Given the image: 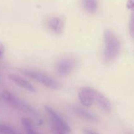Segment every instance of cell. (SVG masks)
<instances>
[{
  "label": "cell",
  "instance_id": "1",
  "mask_svg": "<svg viewBox=\"0 0 134 134\" xmlns=\"http://www.w3.org/2000/svg\"><path fill=\"white\" fill-rule=\"evenodd\" d=\"M104 50L103 61L106 63L113 62L119 56L121 50V43L117 35L113 31L107 30L103 34Z\"/></svg>",
  "mask_w": 134,
  "mask_h": 134
},
{
  "label": "cell",
  "instance_id": "2",
  "mask_svg": "<svg viewBox=\"0 0 134 134\" xmlns=\"http://www.w3.org/2000/svg\"><path fill=\"white\" fill-rule=\"evenodd\" d=\"M2 97L13 107L23 111L25 113H27L32 119L33 121L35 122L37 124H39V125L42 124L43 119L40 116L39 112L34 107L14 96L7 90H4L3 92Z\"/></svg>",
  "mask_w": 134,
  "mask_h": 134
},
{
  "label": "cell",
  "instance_id": "3",
  "mask_svg": "<svg viewBox=\"0 0 134 134\" xmlns=\"http://www.w3.org/2000/svg\"><path fill=\"white\" fill-rule=\"evenodd\" d=\"M21 71L22 73L27 77L39 82L46 87L53 90H56L60 87V83L53 77L47 73L34 69H25Z\"/></svg>",
  "mask_w": 134,
  "mask_h": 134
},
{
  "label": "cell",
  "instance_id": "4",
  "mask_svg": "<svg viewBox=\"0 0 134 134\" xmlns=\"http://www.w3.org/2000/svg\"><path fill=\"white\" fill-rule=\"evenodd\" d=\"M80 90H82V91L85 92L88 94H89L94 101V103L98 105L102 110L107 111V112L111 111V108H112V105H111V102L102 92L97 90L96 89L88 87V86L81 87Z\"/></svg>",
  "mask_w": 134,
  "mask_h": 134
},
{
  "label": "cell",
  "instance_id": "5",
  "mask_svg": "<svg viewBox=\"0 0 134 134\" xmlns=\"http://www.w3.org/2000/svg\"><path fill=\"white\" fill-rule=\"evenodd\" d=\"M77 66V60L73 56H65L60 59L56 64V71L60 77H67Z\"/></svg>",
  "mask_w": 134,
  "mask_h": 134
},
{
  "label": "cell",
  "instance_id": "6",
  "mask_svg": "<svg viewBox=\"0 0 134 134\" xmlns=\"http://www.w3.org/2000/svg\"><path fill=\"white\" fill-rule=\"evenodd\" d=\"M44 109L49 116L52 125L57 127L65 134H68L71 132V129L69 124L53 107L48 105H46L44 106Z\"/></svg>",
  "mask_w": 134,
  "mask_h": 134
},
{
  "label": "cell",
  "instance_id": "7",
  "mask_svg": "<svg viewBox=\"0 0 134 134\" xmlns=\"http://www.w3.org/2000/svg\"><path fill=\"white\" fill-rule=\"evenodd\" d=\"M69 110L77 116L89 122H95L98 120V116L95 114L79 105H72L69 107Z\"/></svg>",
  "mask_w": 134,
  "mask_h": 134
},
{
  "label": "cell",
  "instance_id": "8",
  "mask_svg": "<svg viewBox=\"0 0 134 134\" xmlns=\"http://www.w3.org/2000/svg\"><path fill=\"white\" fill-rule=\"evenodd\" d=\"M47 27L54 34H61L64 27V21L62 17L52 16L48 18L46 22Z\"/></svg>",
  "mask_w": 134,
  "mask_h": 134
},
{
  "label": "cell",
  "instance_id": "9",
  "mask_svg": "<svg viewBox=\"0 0 134 134\" xmlns=\"http://www.w3.org/2000/svg\"><path fill=\"white\" fill-rule=\"evenodd\" d=\"M9 78L13 82H14L16 85H18L19 86L22 87V88L28 90L30 92H35V89L32 85V84H31L27 80L22 78L20 76L11 73V74L9 75Z\"/></svg>",
  "mask_w": 134,
  "mask_h": 134
},
{
  "label": "cell",
  "instance_id": "10",
  "mask_svg": "<svg viewBox=\"0 0 134 134\" xmlns=\"http://www.w3.org/2000/svg\"><path fill=\"white\" fill-rule=\"evenodd\" d=\"M83 9L90 14H94L98 9V0H82Z\"/></svg>",
  "mask_w": 134,
  "mask_h": 134
},
{
  "label": "cell",
  "instance_id": "11",
  "mask_svg": "<svg viewBox=\"0 0 134 134\" xmlns=\"http://www.w3.org/2000/svg\"><path fill=\"white\" fill-rule=\"evenodd\" d=\"M78 96L81 103L85 107H90L92 105L94 104V101L92 99L90 96L87 93L85 92L82 91V90H80L78 94Z\"/></svg>",
  "mask_w": 134,
  "mask_h": 134
},
{
  "label": "cell",
  "instance_id": "12",
  "mask_svg": "<svg viewBox=\"0 0 134 134\" xmlns=\"http://www.w3.org/2000/svg\"><path fill=\"white\" fill-rule=\"evenodd\" d=\"M0 134H16L13 128L5 124H0Z\"/></svg>",
  "mask_w": 134,
  "mask_h": 134
},
{
  "label": "cell",
  "instance_id": "13",
  "mask_svg": "<svg viewBox=\"0 0 134 134\" xmlns=\"http://www.w3.org/2000/svg\"><path fill=\"white\" fill-rule=\"evenodd\" d=\"M129 31L130 34L132 37H134V8L133 9L132 15H131L130 20Z\"/></svg>",
  "mask_w": 134,
  "mask_h": 134
},
{
  "label": "cell",
  "instance_id": "14",
  "mask_svg": "<svg viewBox=\"0 0 134 134\" xmlns=\"http://www.w3.org/2000/svg\"><path fill=\"white\" fill-rule=\"evenodd\" d=\"M51 132H52V134H65L64 132H62L59 128H58L57 127L54 126L52 125L51 124Z\"/></svg>",
  "mask_w": 134,
  "mask_h": 134
},
{
  "label": "cell",
  "instance_id": "15",
  "mask_svg": "<svg viewBox=\"0 0 134 134\" xmlns=\"http://www.w3.org/2000/svg\"><path fill=\"white\" fill-rule=\"evenodd\" d=\"M26 131L27 134H40L39 133H38L37 131H35V128H34V126L28 128V129H26Z\"/></svg>",
  "mask_w": 134,
  "mask_h": 134
},
{
  "label": "cell",
  "instance_id": "16",
  "mask_svg": "<svg viewBox=\"0 0 134 134\" xmlns=\"http://www.w3.org/2000/svg\"><path fill=\"white\" fill-rule=\"evenodd\" d=\"M4 52H5V47H4L3 44L0 41V58L3 56Z\"/></svg>",
  "mask_w": 134,
  "mask_h": 134
},
{
  "label": "cell",
  "instance_id": "17",
  "mask_svg": "<svg viewBox=\"0 0 134 134\" xmlns=\"http://www.w3.org/2000/svg\"><path fill=\"white\" fill-rule=\"evenodd\" d=\"M127 7L128 9H133L134 8V0H128L127 2Z\"/></svg>",
  "mask_w": 134,
  "mask_h": 134
},
{
  "label": "cell",
  "instance_id": "18",
  "mask_svg": "<svg viewBox=\"0 0 134 134\" xmlns=\"http://www.w3.org/2000/svg\"><path fill=\"white\" fill-rule=\"evenodd\" d=\"M83 132H84V134H99L97 133V132H94V131L90 130H88V129H84Z\"/></svg>",
  "mask_w": 134,
  "mask_h": 134
}]
</instances>
